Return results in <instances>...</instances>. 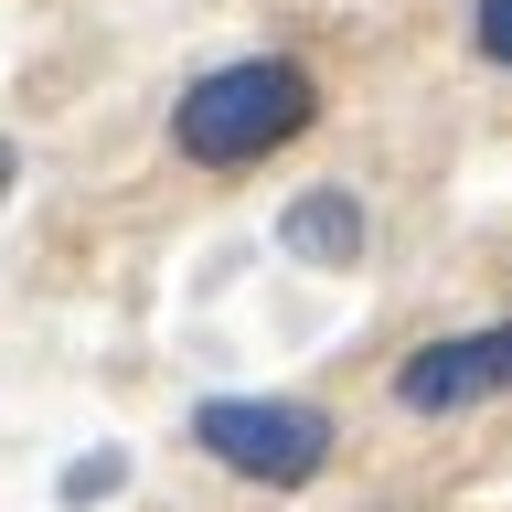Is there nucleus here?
I'll list each match as a JSON object with an SVG mask.
<instances>
[{
    "mask_svg": "<svg viewBox=\"0 0 512 512\" xmlns=\"http://www.w3.org/2000/svg\"><path fill=\"white\" fill-rule=\"evenodd\" d=\"M310 118H320L310 64L246 54V64H214V75H192V86H182V107H171V150L203 160V171H246V160L288 150Z\"/></svg>",
    "mask_w": 512,
    "mask_h": 512,
    "instance_id": "nucleus-1",
    "label": "nucleus"
},
{
    "mask_svg": "<svg viewBox=\"0 0 512 512\" xmlns=\"http://www.w3.org/2000/svg\"><path fill=\"white\" fill-rule=\"evenodd\" d=\"M192 438L214 448L235 480H256V491H299V480L331 470V416L299 406V395H203Z\"/></svg>",
    "mask_w": 512,
    "mask_h": 512,
    "instance_id": "nucleus-2",
    "label": "nucleus"
},
{
    "mask_svg": "<svg viewBox=\"0 0 512 512\" xmlns=\"http://www.w3.org/2000/svg\"><path fill=\"white\" fill-rule=\"evenodd\" d=\"M491 395H512V320L416 342L406 363H395V406L406 416H459V406H491Z\"/></svg>",
    "mask_w": 512,
    "mask_h": 512,
    "instance_id": "nucleus-3",
    "label": "nucleus"
},
{
    "mask_svg": "<svg viewBox=\"0 0 512 512\" xmlns=\"http://www.w3.org/2000/svg\"><path fill=\"white\" fill-rule=\"evenodd\" d=\"M363 235H374V224H363V203H352L342 182L299 192V203L278 214V246L299 256V267H363Z\"/></svg>",
    "mask_w": 512,
    "mask_h": 512,
    "instance_id": "nucleus-4",
    "label": "nucleus"
},
{
    "mask_svg": "<svg viewBox=\"0 0 512 512\" xmlns=\"http://www.w3.org/2000/svg\"><path fill=\"white\" fill-rule=\"evenodd\" d=\"M118 480H128V459H118V448H96V459H75V470H64V502L86 512V502H107Z\"/></svg>",
    "mask_w": 512,
    "mask_h": 512,
    "instance_id": "nucleus-5",
    "label": "nucleus"
},
{
    "mask_svg": "<svg viewBox=\"0 0 512 512\" xmlns=\"http://www.w3.org/2000/svg\"><path fill=\"white\" fill-rule=\"evenodd\" d=\"M470 32H480V54L512 75V0H480V11H470Z\"/></svg>",
    "mask_w": 512,
    "mask_h": 512,
    "instance_id": "nucleus-6",
    "label": "nucleus"
},
{
    "mask_svg": "<svg viewBox=\"0 0 512 512\" xmlns=\"http://www.w3.org/2000/svg\"><path fill=\"white\" fill-rule=\"evenodd\" d=\"M11 182H22V150H11V139H0V203H11Z\"/></svg>",
    "mask_w": 512,
    "mask_h": 512,
    "instance_id": "nucleus-7",
    "label": "nucleus"
}]
</instances>
